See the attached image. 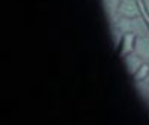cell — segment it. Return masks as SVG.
Segmentation results:
<instances>
[{"label": "cell", "instance_id": "ba28073f", "mask_svg": "<svg viewBox=\"0 0 149 125\" xmlns=\"http://www.w3.org/2000/svg\"><path fill=\"white\" fill-rule=\"evenodd\" d=\"M143 88H145V92H146V95H148V98H149V85H145V83H143Z\"/></svg>", "mask_w": 149, "mask_h": 125}, {"label": "cell", "instance_id": "6da1fadb", "mask_svg": "<svg viewBox=\"0 0 149 125\" xmlns=\"http://www.w3.org/2000/svg\"><path fill=\"white\" fill-rule=\"evenodd\" d=\"M118 30H121V33H136L137 36H143V34H149V28L146 26V22L143 19V17H136V18H125V17H119L118 22H116Z\"/></svg>", "mask_w": 149, "mask_h": 125}, {"label": "cell", "instance_id": "8992f818", "mask_svg": "<svg viewBox=\"0 0 149 125\" xmlns=\"http://www.w3.org/2000/svg\"><path fill=\"white\" fill-rule=\"evenodd\" d=\"M148 74H149V64H148V63H143V64L140 66V69L136 72V74H134V81H136V82H139V83H142V82L148 78Z\"/></svg>", "mask_w": 149, "mask_h": 125}, {"label": "cell", "instance_id": "30bf717a", "mask_svg": "<svg viewBox=\"0 0 149 125\" xmlns=\"http://www.w3.org/2000/svg\"><path fill=\"white\" fill-rule=\"evenodd\" d=\"M143 2H145V5H146V8L149 9V0H143Z\"/></svg>", "mask_w": 149, "mask_h": 125}, {"label": "cell", "instance_id": "3957f363", "mask_svg": "<svg viewBox=\"0 0 149 125\" xmlns=\"http://www.w3.org/2000/svg\"><path fill=\"white\" fill-rule=\"evenodd\" d=\"M136 39H137V34H136V33H124L121 36V40H119V52H121V57H125V55L134 52Z\"/></svg>", "mask_w": 149, "mask_h": 125}, {"label": "cell", "instance_id": "7a4b0ae2", "mask_svg": "<svg viewBox=\"0 0 149 125\" xmlns=\"http://www.w3.org/2000/svg\"><path fill=\"white\" fill-rule=\"evenodd\" d=\"M116 12L119 17H125V18H136L142 15L139 0H119Z\"/></svg>", "mask_w": 149, "mask_h": 125}, {"label": "cell", "instance_id": "277c9868", "mask_svg": "<svg viewBox=\"0 0 149 125\" xmlns=\"http://www.w3.org/2000/svg\"><path fill=\"white\" fill-rule=\"evenodd\" d=\"M134 52L139 57H142L145 61L149 60V34L137 36L136 39V46H134Z\"/></svg>", "mask_w": 149, "mask_h": 125}, {"label": "cell", "instance_id": "5b68a950", "mask_svg": "<svg viewBox=\"0 0 149 125\" xmlns=\"http://www.w3.org/2000/svg\"><path fill=\"white\" fill-rule=\"evenodd\" d=\"M124 61H125L127 70H128V73L131 74V76H134L136 72H137L140 69V66L145 63V60L142 57H139L136 52H131V54L125 55V57H124Z\"/></svg>", "mask_w": 149, "mask_h": 125}, {"label": "cell", "instance_id": "52a82bcc", "mask_svg": "<svg viewBox=\"0 0 149 125\" xmlns=\"http://www.w3.org/2000/svg\"><path fill=\"white\" fill-rule=\"evenodd\" d=\"M139 5H140V14H142V17H143L145 22H146L148 28H149V9L146 8V5H145L143 0H139Z\"/></svg>", "mask_w": 149, "mask_h": 125}, {"label": "cell", "instance_id": "9c48e42d", "mask_svg": "<svg viewBox=\"0 0 149 125\" xmlns=\"http://www.w3.org/2000/svg\"><path fill=\"white\" fill-rule=\"evenodd\" d=\"M142 83H145V85H149V74H148V78H146V79H145Z\"/></svg>", "mask_w": 149, "mask_h": 125}]
</instances>
